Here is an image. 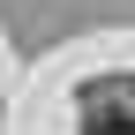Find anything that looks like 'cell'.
<instances>
[{
	"mask_svg": "<svg viewBox=\"0 0 135 135\" xmlns=\"http://www.w3.org/2000/svg\"><path fill=\"white\" fill-rule=\"evenodd\" d=\"M83 135H135V113H113V105H90V113H83Z\"/></svg>",
	"mask_w": 135,
	"mask_h": 135,
	"instance_id": "cell-1",
	"label": "cell"
}]
</instances>
